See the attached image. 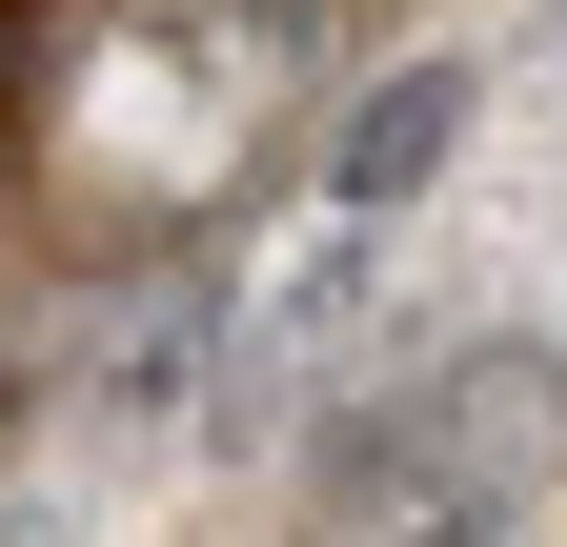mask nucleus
Returning a JSON list of instances; mask_svg holds the SVG:
<instances>
[{"label": "nucleus", "instance_id": "f257e3e1", "mask_svg": "<svg viewBox=\"0 0 567 547\" xmlns=\"http://www.w3.org/2000/svg\"><path fill=\"white\" fill-rule=\"evenodd\" d=\"M446 143H466V61H385V82L344 102V143H324V183H344V203L385 224V203H425V183H446Z\"/></svg>", "mask_w": 567, "mask_h": 547}]
</instances>
